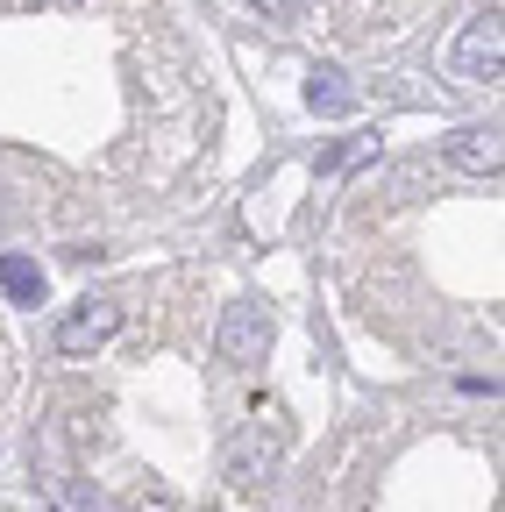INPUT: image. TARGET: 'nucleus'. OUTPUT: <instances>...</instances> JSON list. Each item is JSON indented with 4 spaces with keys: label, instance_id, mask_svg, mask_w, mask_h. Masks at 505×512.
<instances>
[{
    "label": "nucleus",
    "instance_id": "nucleus-1",
    "mask_svg": "<svg viewBox=\"0 0 505 512\" xmlns=\"http://www.w3.org/2000/svg\"><path fill=\"white\" fill-rule=\"evenodd\" d=\"M285 448H292V420H285L278 406H264L257 420H249V427L228 441L221 470H228V484H235V491H257V484H271V477L285 470Z\"/></svg>",
    "mask_w": 505,
    "mask_h": 512
},
{
    "label": "nucleus",
    "instance_id": "nucleus-2",
    "mask_svg": "<svg viewBox=\"0 0 505 512\" xmlns=\"http://www.w3.org/2000/svg\"><path fill=\"white\" fill-rule=\"evenodd\" d=\"M456 79H470V86H498L505 79V15L498 8H484V15L463 22V36H456Z\"/></svg>",
    "mask_w": 505,
    "mask_h": 512
},
{
    "label": "nucleus",
    "instance_id": "nucleus-3",
    "mask_svg": "<svg viewBox=\"0 0 505 512\" xmlns=\"http://www.w3.org/2000/svg\"><path fill=\"white\" fill-rule=\"evenodd\" d=\"M214 349H221V363H235V370L264 363V349H271V313H264L257 299H235V306L221 313V328H214Z\"/></svg>",
    "mask_w": 505,
    "mask_h": 512
},
{
    "label": "nucleus",
    "instance_id": "nucleus-4",
    "mask_svg": "<svg viewBox=\"0 0 505 512\" xmlns=\"http://www.w3.org/2000/svg\"><path fill=\"white\" fill-rule=\"evenodd\" d=\"M114 328H121V306L114 299H79L65 320H57V356H93V349L114 342Z\"/></svg>",
    "mask_w": 505,
    "mask_h": 512
},
{
    "label": "nucleus",
    "instance_id": "nucleus-5",
    "mask_svg": "<svg viewBox=\"0 0 505 512\" xmlns=\"http://www.w3.org/2000/svg\"><path fill=\"white\" fill-rule=\"evenodd\" d=\"M449 164H456V171H470V178H498V164H505L498 128H491V121L456 128V136H449Z\"/></svg>",
    "mask_w": 505,
    "mask_h": 512
},
{
    "label": "nucleus",
    "instance_id": "nucleus-6",
    "mask_svg": "<svg viewBox=\"0 0 505 512\" xmlns=\"http://www.w3.org/2000/svg\"><path fill=\"white\" fill-rule=\"evenodd\" d=\"M306 107H313V114H328V121L356 114V86H349L342 64H313V72H306Z\"/></svg>",
    "mask_w": 505,
    "mask_h": 512
},
{
    "label": "nucleus",
    "instance_id": "nucleus-7",
    "mask_svg": "<svg viewBox=\"0 0 505 512\" xmlns=\"http://www.w3.org/2000/svg\"><path fill=\"white\" fill-rule=\"evenodd\" d=\"M0 292H8L15 306H43V292H50V278H43V264H29V256H0Z\"/></svg>",
    "mask_w": 505,
    "mask_h": 512
},
{
    "label": "nucleus",
    "instance_id": "nucleus-8",
    "mask_svg": "<svg viewBox=\"0 0 505 512\" xmlns=\"http://www.w3.org/2000/svg\"><path fill=\"white\" fill-rule=\"evenodd\" d=\"M257 8H264L271 22H292V15H299V0H257Z\"/></svg>",
    "mask_w": 505,
    "mask_h": 512
},
{
    "label": "nucleus",
    "instance_id": "nucleus-9",
    "mask_svg": "<svg viewBox=\"0 0 505 512\" xmlns=\"http://www.w3.org/2000/svg\"><path fill=\"white\" fill-rule=\"evenodd\" d=\"M50 512H57V505H50Z\"/></svg>",
    "mask_w": 505,
    "mask_h": 512
}]
</instances>
